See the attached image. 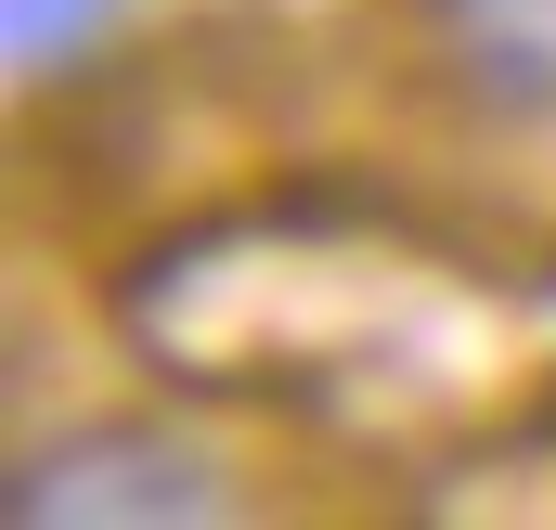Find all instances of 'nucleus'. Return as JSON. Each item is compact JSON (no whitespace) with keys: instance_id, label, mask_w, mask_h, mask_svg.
Here are the masks:
<instances>
[{"instance_id":"f257e3e1","label":"nucleus","mask_w":556,"mask_h":530,"mask_svg":"<svg viewBox=\"0 0 556 530\" xmlns=\"http://www.w3.org/2000/svg\"><path fill=\"white\" fill-rule=\"evenodd\" d=\"M0 518L13 530H194V518H233V479L207 440H181L155 414H91V427H52L13 453Z\"/></svg>"},{"instance_id":"f03ea898","label":"nucleus","mask_w":556,"mask_h":530,"mask_svg":"<svg viewBox=\"0 0 556 530\" xmlns=\"http://www.w3.org/2000/svg\"><path fill=\"white\" fill-rule=\"evenodd\" d=\"M427 91L492 130H556V0H402Z\"/></svg>"},{"instance_id":"7ed1b4c3","label":"nucleus","mask_w":556,"mask_h":530,"mask_svg":"<svg viewBox=\"0 0 556 530\" xmlns=\"http://www.w3.org/2000/svg\"><path fill=\"white\" fill-rule=\"evenodd\" d=\"M104 39H117V0H0L13 91H65V78H91Z\"/></svg>"}]
</instances>
